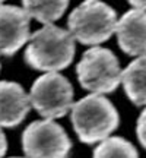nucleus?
Masks as SVG:
<instances>
[{
    "instance_id": "obj_17",
    "label": "nucleus",
    "mask_w": 146,
    "mask_h": 158,
    "mask_svg": "<svg viewBox=\"0 0 146 158\" xmlns=\"http://www.w3.org/2000/svg\"><path fill=\"white\" fill-rule=\"evenodd\" d=\"M12 158H21V157H12Z\"/></svg>"
},
{
    "instance_id": "obj_8",
    "label": "nucleus",
    "mask_w": 146,
    "mask_h": 158,
    "mask_svg": "<svg viewBox=\"0 0 146 158\" xmlns=\"http://www.w3.org/2000/svg\"><path fill=\"white\" fill-rule=\"evenodd\" d=\"M116 34L120 48L129 56H146V10L132 9L117 21Z\"/></svg>"
},
{
    "instance_id": "obj_6",
    "label": "nucleus",
    "mask_w": 146,
    "mask_h": 158,
    "mask_svg": "<svg viewBox=\"0 0 146 158\" xmlns=\"http://www.w3.org/2000/svg\"><path fill=\"white\" fill-rule=\"evenodd\" d=\"M22 149L26 158H69L72 141L60 124L45 118L23 130Z\"/></svg>"
},
{
    "instance_id": "obj_4",
    "label": "nucleus",
    "mask_w": 146,
    "mask_h": 158,
    "mask_svg": "<svg viewBox=\"0 0 146 158\" xmlns=\"http://www.w3.org/2000/svg\"><path fill=\"white\" fill-rule=\"evenodd\" d=\"M76 73L82 88L99 95L116 91L121 82V69L116 54L98 45L83 53Z\"/></svg>"
},
{
    "instance_id": "obj_9",
    "label": "nucleus",
    "mask_w": 146,
    "mask_h": 158,
    "mask_svg": "<svg viewBox=\"0 0 146 158\" xmlns=\"http://www.w3.org/2000/svg\"><path fill=\"white\" fill-rule=\"evenodd\" d=\"M31 110L29 97L16 82L0 81V127H15Z\"/></svg>"
},
{
    "instance_id": "obj_12",
    "label": "nucleus",
    "mask_w": 146,
    "mask_h": 158,
    "mask_svg": "<svg viewBox=\"0 0 146 158\" xmlns=\"http://www.w3.org/2000/svg\"><path fill=\"white\" fill-rule=\"evenodd\" d=\"M92 158H139V155L132 142L120 136H112L99 142Z\"/></svg>"
},
{
    "instance_id": "obj_11",
    "label": "nucleus",
    "mask_w": 146,
    "mask_h": 158,
    "mask_svg": "<svg viewBox=\"0 0 146 158\" xmlns=\"http://www.w3.org/2000/svg\"><path fill=\"white\" fill-rule=\"evenodd\" d=\"M23 10L44 25L57 21L67 9L69 0H22Z\"/></svg>"
},
{
    "instance_id": "obj_13",
    "label": "nucleus",
    "mask_w": 146,
    "mask_h": 158,
    "mask_svg": "<svg viewBox=\"0 0 146 158\" xmlns=\"http://www.w3.org/2000/svg\"><path fill=\"white\" fill-rule=\"evenodd\" d=\"M136 133H137V139L142 143V147L146 149V108L140 113L137 118V124H136Z\"/></svg>"
},
{
    "instance_id": "obj_7",
    "label": "nucleus",
    "mask_w": 146,
    "mask_h": 158,
    "mask_svg": "<svg viewBox=\"0 0 146 158\" xmlns=\"http://www.w3.org/2000/svg\"><path fill=\"white\" fill-rule=\"evenodd\" d=\"M29 37V16L26 12L18 6H0V54H15Z\"/></svg>"
},
{
    "instance_id": "obj_16",
    "label": "nucleus",
    "mask_w": 146,
    "mask_h": 158,
    "mask_svg": "<svg viewBox=\"0 0 146 158\" xmlns=\"http://www.w3.org/2000/svg\"><path fill=\"white\" fill-rule=\"evenodd\" d=\"M3 2H5V0H0V5H2V3H3Z\"/></svg>"
},
{
    "instance_id": "obj_2",
    "label": "nucleus",
    "mask_w": 146,
    "mask_h": 158,
    "mask_svg": "<svg viewBox=\"0 0 146 158\" xmlns=\"http://www.w3.org/2000/svg\"><path fill=\"white\" fill-rule=\"evenodd\" d=\"M70 120L80 142L89 145L110 138L120 123L114 104L99 94H91L75 102Z\"/></svg>"
},
{
    "instance_id": "obj_14",
    "label": "nucleus",
    "mask_w": 146,
    "mask_h": 158,
    "mask_svg": "<svg viewBox=\"0 0 146 158\" xmlns=\"http://www.w3.org/2000/svg\"><path fill=\"white\" fill-rule=\"evenodd\" d=\"M6 151H7V141H6V136L3 133L2 127H0V158L5 157Z\"/></svg>"
},
{
    "instance_id": "obj_5",
    "label": "nucleus",
    "mask_w": 146,
    "mask_h": 158,
    "mask_svg": "<svg viewBox=\"0 0 146 158\" xmlns=\"http://www.w3.org/2000/svg\"><path fill=\"white\" fill-rule=\"evenodd\" d=\"M31 107L47 120L66 116L73 106V86L57 72H48L35 79L29 92Z\"/></svg>"
},
{
    "instance_id": "obj_15",
    "label": "nucleus",
    "mask_w": 146,
    "mask_h": 158,
    "mask_svg": "<svg viewBox=\"0 0 146 158\" xmlns=\"http://www.w3.org/2000/svg\"><path fill=\"white\" fill-rule=\"evenodd\" d=\"M132 6H135L136 9L140 10H146V0H127Z\"/></svg>"
},
{
    "instance_id": "obj_3",
    "label": "nucleus",
    "mask_w": 146,
    "mask_h": 158,
    "mask_svg": "<svg viewBox=\"0 0 146 158\" xmlns=\"http://www.w3.org/2000/svg\"><path fill=\"white\" fill-rule=\"evenodd\" d=\"M67 27L79 43L96 47L116 32L117 13L101 0H85L72 10Z\"/></svg>"
},
{
    "instance_id": "obj_10",
    "label": "nucleus",
    "mask_w": 146,
    "mask_h": 158,
    "mask_svg": "<svg viewBox=\"0 0 146 158\" xmlns=\"http://www.w3.org/2000/svg\"><path fill=\"white\" fill-rule=\"evenodd\" d=\"M121 84L135 106H146V56L135 59L121 72Z\"/></svg>"
},
{
    "instance_id": "obj_1",
    "label": "nucleus",
    "mask_w": 146,
    "mask_h": 158,
    "mask_svg": "<svg viewBox=\"0 0 146 158\" xmlns=\"http://www.w3.org/2000/svg\"><path fill=\"white\" fill-rule=\"evenodd\" d=\"M75 38L56 25H44L29 37L25 50V62L35 70L57 72L66 69L75 57Z\"/></svg>"
}]
</instances>
